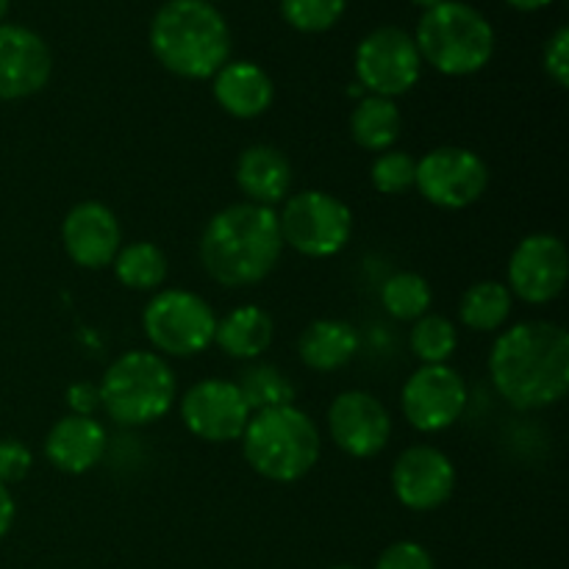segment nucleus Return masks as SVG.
<instances>
[{"instance_id":"1","label":"nucleus","mask_w":569,"mask_h":569,"mask_svg":"<svg viewBox=\"0 0 569 569\" xmlns=\"http://www.w3.org/2000/svg\"><path fill=\"white\" fill-rule=\"evenodd\" d=\"M495 389L515 409L559 403L569 389V333L548 320H528L498 337L489 353Z\"/></svg>"},{"instance_id":"2","label":"nucleus","mask_w":569,"mask_h":569,"mask_svg":"<svg viewBox=\"0 0 569 569\" xmlns=\"http://www.w3.org/2000/svg\"><path fill=\"white\" fill-rule=\"evenodd\" d=\"M283 239L278 211L256 203H233L217 211L200 237V261L220 287H253L276 270Z\"/></svg>"},{"instance_id":"3","label":"nucleus","mask_w":569,"mask_h":569,"mask_svg":"<svg viewBox=\"0 0 569 569\" xmlns=\"http://www.w3.org/2000/svg\"><path fill=\"white\" fill-rule=\"evenodd\" d=\"M150 50L178 78H214L231 59V28L209 0H167L150 22Z\"/></svg>"},{"instance_id":"4","label":"nucleus","mask_w":569,"mask_h":569,"mask_svg":"<svg viewBox=\"0 0 569 569\" xmlns=\"http://www.w3.org/2000/svg\"><path fill=\"white\" fill-rule=\"evenodd\" d=\"M320 431L298 406L256 411L242 433L244 461L276 483H295L309 476L320 461Z\"/></svg>"},{"instance_id":"5","label":"nucleus","mask_w":569,"mask_h":569,"mask_svg":"<svg viewBox=\"0 0 569 569\" xmlns=\"http://www.w3.org/2000/svg\"><path fill=\"white\" fill-rule=\"evenodd\" d=\"M415 44L420 59L442 76H472L495 53V31L487 17L461 0H442L417 22Z\"/></svg>"},{"instance_id":"6","label":"nucleus","mask_w":569,"mask_h":569,"mask_svg":"<svg viewBox=\"0 0 569 569\" xmlns=\"http://www.w3.org/2000/svg\"><path fill=\"white\" fill-rule=\"evenodd\" d=\"M100 406L120 426H150L176 400V372L164 356L128 350L111 361L100 383Z\"/></svg>"},{"instance_id":"7","label":"nucleus","mask_w":569,"mask_h":569,"mask_svg":"<svg viewBox=\"0 0 569 569\" xmlns=\"http://www.w3.org/2000/svg\"><path fill=\"white\" fill-rule=\"evenodd\" d=\"M278 226L283 244L309 259H328L350 242L353 211L337 194L306 189L283 200Z\"/></svg>"},{"instance_id":"8","label":"nucleus","mask_w":569,"mask_h":569,"mask_svg":"<svg viewBox=\"0 0 569 569\" xmlns=\"http://www.w3.org/2000/svg\"><path fill=\"white\" fill-rule=\"evenodd\" d=\"M142 328L148 342L167 356H198L214 342V309L187 289H164L144 306Z\"/></svg>"},{"instance_id":"9","label":"nucleus","mask_w":569,"mask_h":569,"mask_svg":"<svg viewBox=\"0 0 569 569\" xmlns=\"http://www.w3.org/2000/svg\"><path fill=\"white\" fill-rule=\"evenodd\" d=\"M422 59L415 37L398 26L367 33L356 48V76L370 94L395 100L420 81Z\"/></svg>"},{"instance_id":"10","label":"nucleus","mask_w":569,"mask_h":569,"mask_svg":"<svg viewBox=\"0 0 569 569\" xmlns=\"http://www.w3.org/2000/svg\"><path fill=\"white\" fill-rule=\"evenodd\" d=\"M487 187V161L470 148L448 144V148L428 150L422 159H417L415 189L439 209H467L483 198Z\"/></svg>"},{"instance_id":"11","label":"nucleus","mask_w":569,"mask_h":569,"mask_svg":"<svg viewBox=\"0 0 569 569\" xmlns=\"http://www.w3.org/2000/svg\"><path fill=\"white\" fill-rule=\"evenodd\" d=\"M400 406L411 428L437 433L461 420L467 409V383L448 365H422L406 381Z\"/></svg>"},{"instance_id":"12","label":"nucleus","mask_w":569,"mask_h":569,"mask_svg":"<svg viewBox=\"0 0 569 569\" xmlns=\"http://www.w3.org/2000/svg\"><path fill=\"white\" fill-rule=\"evenodd\" d=\"M567 248L556 233H531L509 259V292L531 306L550 303L567 287Z\"/></svg>"},{"instance_id":"13","label":"nucleus","mask_w":569,"mask_h":569,"mask_svg":"<svg viewBox=\"0 0 569 569\" xmlns=\"http://www.w3.org/2000/svg\"><path fill=\"white\" fill-rule=\"evenodd\" d=\"M250 415L253 411L244 403L237 381H222V378L198 381L181 400L183 426L203 442L242 439Z\"/></svg>"},{"instance_id":"14","label":"nucleus","mask_w":569,"mask_h":569,"mask_svg":"<svg viewBox=\"0 0 569 569\" xmlns=\"http://www.w3.org/2000/svg\"><path fill=\"white\" fill-rule=\"evenodd\" d=\"M328 433L342 453L372 459L392 439V417L376 395L350 389L333 398L328 409Z\"/></svg>"},{"instance_id":"15","label":"nucleus","mask_w":569,"mask_h":569,"mask_svg":"<svg viewBox=\"0 0 569 569\" xmlns=\"http://www.w3.org/2000/svg\"><path fill=\"white\" fill-rule=\"evenodd\" d=\"M395 498L411 511H433L453 498L456 467L442 450L415 445L398 456L392 467Z\"/></svg>"},{"instance_id":"16","label":"nucleus","mask_w":569,"mask_h":569,"mask_svg":"<svg viewBox=\"0 0 569 569\" xmlns=\"http://www.w3.org/2000/svg\"><path fill=\"white\" fill-rule=\"evenodd\" d=\"M53 72L48 42L26 26H0V100L31 98Z\"/></svg>"},{"instance_id":"17","label":"nucleus","mask_w":569,"mask_h":569,"mask_svg":"<svg viewBox=\"0 0 569 569\" xmlns=\"http://www.w3.org/2000/svg\"><path fill=\"white\" fill-rule=\"evenodd\" d=\"M61 242L67 256L83 270H100L114 261L122 248V231L114 211L98 200H83L67 211L61 222Z\"/></svg>"},{"instance_id":"18","label":"nucleus","mask_w":569,"mask_h":569,"mask_svg":"<svg viewBox=\"0 0 569 569\" xmlns=\"http://www.w3.org/2000/svg\"><path fill=\"white\" fill-rule=\"evenodd\" d=\"M106 453V431L94 417L67 415L48 431L44 456L50 465L67 476H81L100 465Z\"/></svg>"},{"instance_id":"19","label":"nucleus","mask_w":569,"mask_h":569,"mask_svg":"<svg viewBox=\"0 0 569 569\" xmlns=\"http://www.w3.org/2000/svg\"><path fill=\"white\" fill-rule=\"evenodd\" d=\"M237 187L248 203L276 209L292 189V164L272 144H250L237 159Z\"/></svg>"},{"instance_id":"20","label":"nucleus","mask_w":569,"mask_h":569,"mask_svg":"<svg viewBox=\"0 0 569 569\" xmlns=\"http://www.w3.org/2000/svg\"><path fill=\"white\" fill-rule=\"evenodd\" d=\"M276 87L270 76L253 61H228L214 76V100L226 114L253 120L272 106Z\"/></svg>"},{"instance_id":"21","label":"nucleus","mask_w":569,"mask_h":569,"mask_svg":"<svg viewBox=\"0 0 569 569\" xmlns=\"http://www.w3.org/2000/svg\"><path fill=\"white\" fill-rule=\"evenodd\" d=\"M359 350V333L350 322L315 320L298 342V356L309 370L333 372L348 365Z\"/></svg>"},{"instance_id":"22","label":"nucleus","mask_w":569,"mask_h":569,"mask_svg":"<svg viewBox=\"0 0 569 569\" xmlns=\"http://www.w3.org/2000/svg\"><path fill=\"white\" fill-rule=\"evenodd\" d=\"M214 342L231 359H259L272 342V317L259 306H239L217 320Z\"/></svg>"},{"instance_id":"23","label":"nucleus","mask_w":569,"mask_h":569,"mask_svg":"<svg viewBox=\"0 0 569 569\" xmlns=\"http://www.w3.org/2000/svg\"><path fill=\"white\" fill-rule=\"evenodd\" d=\"M400 131H403V117H400L395 100L389 98L367 94L365 100H359L353 114H350V137H353L359 148L370 150V153L392 150Z\"/></svg>"},{"instance_id":"24","label":"nucleus","mask_w":569,"mask_h":569,"mask_svg":"<svg viewBox=\"0 0 569 569\" xmlns=\"http://www.w3.org/2000/svg\"><path fill=\"white\" fill-rule=\"evenodd\" d=\"M509 287L500 281H478L461 295L459 320L470 331H498L511 315Z\"/></svg>"},{"instance_id":"25","label":"nucleus","mask_w":569,"mask_h":569,"mask_svg":"<svg viewBox=\"0 0 569 569\" xmlns=\"http://www.w3.org/2000/svg\"><path fill=\"white\" fill-rule=\"evenodd\" d=\"M114 276L122 287L137 289V292H153L167 281V256L153 242H131L120 248V253L111 261Z\"/></svg>"},{"instance_id":"26","label":"nucleus","mask_w":569,"mask_h":569,"mask_svg":"<svg viewBox=\"0 0 569 569\" xmlns=\"http://www.w3.org/2000/svg\"><path fill=\"white\" fill-rule=\"evenodd\" d=\"M244 403L250 411L278 409V406H295V383L272 365H253L242 372L237 381Z\"/></svg>"},{"instance_id":"27","label":"nucleus","mask_w":569,"mask_h":569,"mask_svg":"<svg viewBox=\"0 0 569 569\" xmlns=\"http://www.w3.org/2000/svg\"><path fill=\"white\" fill-rule=\"evenodd\" d=\"M381 303L395 320L417 322L428 315L433 303L431 283L417 272H395L381 289Z\"/></svg>"},{"instance_id":"28","label":"nucleus","mask_w":569,"mask_h":569,"mask_svg":"<svg viewBox=\"0 0 569 569\" xmlns=\"http://www.w3.org/2000/svg\"><path fill=\"white\" fill-rule=\"evenodd\" d=\"M409 342L422 365H448V359L459 348V328L448 317L426 315L415 322Z\"/></svg>"},{"instance_id":"29","label":"nucleus","mask_w":569,"mask_h":569,"mask_svg":"<svg viewBox=\"0 0 569 569\" xmlns=\"http://www.w3.org/2000/svg\"><path fill=\"white\" fill-rule=\"evenodd\" d=\"M348 0H281V14L295 31L322 33L342 20Z\"/></svg>"},{"instance_id":"30","label":"nucleus","mask_w":569,"mask_h":569,"mask_svg":"<svg viewBox=\"0 0 569 569\" xmlns=\"http://www.w3.org/2000/svg\"><path fill=\"white\" fill-rule=\"evenodd\" d=\"M417 161L406 150H383L370 167L372 187L381 194H406L415 189Z\"/></svg>"},{"instance_id":"31","label":"nucleus","mask_w":569,"mask_h":569,"mask_svg":"<svg viewBox=\"0 0 569 569\" xmlns=\"http://www.w3.org/2000/svg\"><path fill=\"white\" fill-rule=\"evenodd\" d=\"M376 569H433V559L420 542H395L378 556Z\"/></svg>"},{"instance_id":"32","label":"nucleus","mask_w":569,"mask_h":569,"mask_svg":"<svg viewBox=\"0 0 569 569\" xmlns=\"http://www.w3.org/2000/svg\"><path fill=\"white\" fill-rule=\"evenodd\" d=\"M33 456L17 439H0V483L9 487V483L22 481V478L31 472Z\"/></svg>"},{"instance_id":"33","label":"nucleus","mask_w":569,"mask_h":569,"mask_svg":"<svg viewBox=\"0 0 569 569\" xmlns=\"http://www.w3.org/2000/svg\"><path fill=\"white\" fill-rule=\"evenodd\" d=\"M545 72L553 78L556 87H569V28L561 26L545 44Z\"/></svg>"},{"instance_id":"34","label":"nucleus","mask_w":569,"mask_h":569,"mask_svg":"<svg viewBox=\"0 0 569 569\" xmlns=\"http://www.w3.org/2000/svg\"><path fill=\"white\" fill-rule=\"evenodd\" d=\"M67 403H70L72 415L92 417L100 409V389L94 383H72L67 392Z\"/></svg>"},{"instance_id":"35","label":"nucleus","mask_w":569,"mask_h":569,"mask_svg":"<svg viewBox=\"0 0 569 569\" xmlns=\"http://www.w3.org/2000/svg\"><path fill=\"white\" fill-rule=\"evenodd\" d=\"M14 515H17L14 498H11L9 487L0 483V539H3L6 533L11 531V526H14Z\"/></svg>"},{"instance_id":"36","label":"nucleus","mask_w":569,"mask_h":569,"mask_svg":"<svg viewBox=\"0 0 569 569\" xmlns=\"http://www.w3.org/2000/svg\"><path fill=\"white\" fill-rule=\"evenodd\" d=\"M506 3L517 11H539L545 9V6L553 3V0H506Z\"/></svg>"},{"instance_id":"37","label":"nucleus","mask_w":569,"mask_h":569,"mask_svg":"<svg viewBox=\"0 0 569 569\" xmlns=\"http://www.w3.org/2000/svg\"><path fill=\"white\" fill-rule=\"evenodd\" d=\"M411 3H415V6H420V9H433V6H439V3H442V0H411Z\"/></svg>"},{"instance_id":"38","label":"nucleus","mask_w":569,"mask_h":569,"mask_svg":"<svg viewBox=\"0 0 569 569\" xmlns=\"http://www.w3.org/2000/svg\"><path fill=\"white\" fill-rule=\"evenodd\" d=\"M9 3H11V0H0V20H3L6 11H9Z\"/></svg>"},{"instance_id":"39","label":"nucleus","mask_w":569,"mask_h":569,"mask_svg":"<svg viewBox=\"0 0 569 569\" xmlns=\"http://www.w3.org/2000/svg\"><path fill=\"white\" fill-rule=\"evenodd\" d=\"M331 569H361V567H353V565H337V567H331Z\"/></svg>"}]
</instances>
